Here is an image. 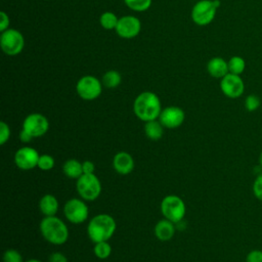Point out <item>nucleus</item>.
Listing matches in <instances>:
<instances>
[{"instance_id":"nucleus-1","label":"nucleus","mask_w":262,"mask_h":262,"mask_svg":"<svg viewBox=\"0 0 262 262\" xmlns=\"http://www.w3.org/2000/svg\"><path fill=\"white\" fill-rule=\"evenodd\" d=\"M162 110L159 96L151 91L141 92L136 96L133 102L135 116L144 123L159 119Z\"/></svg>"},{"instance_id":"nucleus-2","label":"nucleus","mask_w":262,"mask_h":262,"mask_svg":"<svg viewBox=\"0 0 262 262\" xmlns=\"http://www.w3.org/2000/svg\"><path fill=\"white\" fill-rule=\"evenodd\" d=\"M117 223L113 216L108 214H98L92 217L87 225L88 237L94 244L107 242L115 233Z\"/></svg>"},{"instance_id":"nucleus-3","label":"nucleus","mask_w":262,"mask_h":262,"mask_svg":"<svg viewBox=\"0 0 262 262\" xmlns=\"http://www.w3.org/2000/svg\"><path fill=\"white\" fill-rule=\"evenodd\" d=\"M42 236L54 246H61L69 238V228L66 223L58 217L45 216L39 224Z\"/></svg>"},{"instance_id":"nucleus-4","label":"nucleus","mask_w":262,"mask_h":262,"mask_svg":"<svg viewBox=\"0 0 262 262\" xmlns=\"http://www.w3.org/2000/svg\"><path fill=\"white\" fill-rule=\"evenodd\" d=\"M220 4V0H201L196 2L191 10L192 21L201 27L211 24Z\"/></svg>"},{"instance_id":"nucleus-5","label":"nucleus","mask_w":262,"mask_h":262,"mask_svg":"<svg viewBox=\"0 0 262 262\" xmlns=\"http://www.w3.org/2000/svg\"><path fill=\"white\" fill-rule=\"evenodd\" d=\"M160 209L164 218L174 223L183 220L186 213L185 203L176 194L166 195L161 202Z\"/></svg>"},{"instance_id":"nucleus-6","label":"nucleus","mask_w":262,"mask_h":262,"mask_svg":"<svg viewBox=\"0 0 262 262\" xmlns=\"http://www.w3.org/2000/svg\"><path fill=\"white\" fill-rule=\"evenodd\" d=\"M76 188L84 201H95L101 193V183L98 177L92 174H83L77 179Z\"/></svg>"},{"instance_id":"nucleus-7","label":"nucleus","mask_w":262,"mask_h":262,"mask_svg":"<svg viewBox=\"0 0 262 262\" xmlns=\"http://www.w3.org/2000/svg\"><path fill=\"white\" fill-rule=\"evenodd\" d=\"M0 46L7 55H17L25 47V38L23 34L15 29H7L1 33Z\"/></svg>"},{"instance_id":"nucleus-8","label":"nucleus","mask_w":262,"mask_h":262,"mask_svg":"<svg viewBox=\"0 0 262 262\" xmlns=\"http://www.w3.org/2000/svg\"><path fill=\"white\" fill-rule=\"evenodd\" d=\"M78 95L84 100H94L98 98L102 91V82L96 77L86 75L80 78L76 85Z\"/></svg>"},{"instance_id":"nucleus-9","label":"nucleus","mask_w":262,"mask_h":262,"mask_svg":"<svg viewBox=\"0 0 262 262\" xmlns=\"http://www.w3.org/2000/svg\"><path fill=\"white\" fill-rule=\"evenodd\" d=\"M63 214L71 223L81 224L88 219L89 209L83 199L73 198L64 204Z\"/></svg>"},{"instance_id":"nucleus-10","label":"nucleus","mask_w":262,"mask_h":262,"mask_svg":"<svg viewBox=\"0 0 262 262\" xmlns=\"http://www.w3.org/2000/svg\"><path fill=\"white\" fill-rule=\"evenodd\" d=\"M21 128L29 132L33 138L41 137L49 130V121L44 115L33 113L25 118Z\"/></svg>"},{"instance_id":"nucleus-11","label":"nucleus","mask_w":262,"mask_h":262,"mask_svg":"<svg viewBox=\"0 0 262 262\" xmlns=\"http://www.w3.org/2000/svg\"><path fill=\"white\" fill-rule=\"evenodd\" d=\"M220 89L226 97L235 99L244 94L245 82L239 75L228 73L220 79Z\"/></svg>"},{"instance_id":"nucleus-12","label":"nucleus","mask_w":262,"mask_h":262,"mask_svg":"<svg viewBox=\"0 0 262 262\" xmlns=\"http://www.w3.org/2000/svg\"><path fill=\"white\" fill-rule=\"evenodd\" d=\"M40 155L32 146H23L14 154V164L24 171H29L38 166Z\"/></svg>"},{"instance_id":"nucleus-13","label":"nucleus","mask_w":262,"mask_h":262,"mask_svg":"<svg viewBox=\"0 0 262 262\" xmlns=\"http://www.w3.org/2000/svg\"><path fill=\"white\" fill-rule=\"evenodd\" d=\"M185 119V114L182 108L175 105H170L162 110L159 121L167 129H176L182 125Z\"/></svg>"},{"instance_id":"nucleus-14","label":"nucleus","mask_w":262,"mask_h":262,"mask_svg":"<svg viewBox=\"0 0 262 262\" xmlns=\"http://www.w3.org/2000/svg\"><path fill=\"white\" fill-rule=\"evenodd\" d=\"M141 30V23L139 18L133 15H125L119 18L116 28L117 34L124 39H131L136 37Z\"/></svg>"},{"instance_id":"nucleus-15","label":"nucleus","mask_w":262,"mask_h":262,"mask_svg":"<svg viewBox=\"0 0 262 262\" xmlns=\"http://www.w3.org/2000/svg\"><path fill=\"white\" fill-rule=\"evenodd\" d=\"M133 157L127 151H119L114 156L113 168L121 175H127L134 169Z\"/></svg>"},{"instance_id":"nucleus-16","label":"nucleus","mask_w":262,"mask_h":262,"mask_svg":"<svg viewBox=\"0 0 262 262\" xmlns=\"http://www.w3.org/2000/svg\"><path fill=\"white\" fill-rule=\"evenodd\" d=\"M207 71L211 77L222 79L229 73L228 63L224 58L220 56H215L208 61Z\"/></svg>"},{"instance_id":"nucleus-17","label":"nucleus","mask_w":262,"mask_h":262,"mask_svg":"<svg viewBox=\"0 0 262 262\" xmlns=\"http://www.w3.org/2000/svg\"><path fill=\"white\" fill-rule=\"evenodd\" d=\"M175 230H176L175 223L164 218L156 224L154 231L158 239L162 242H168L174 236Z\"/></svg>"},{"instance_id":"nucleus-18","label":"nucleus","mask_w":262,"mask_h":262,"mask_svg":"<svg viewBox=\"0 0 262 262\" xmlns=\"http://www.w3.org/2000/svg\"><path fill=\"white\" fill-rule=\"evenodd\" d=\"M58 200L50 193L44 194L39 201V210L44 216H54L58 211Z\"/></svg>"},{"instance_id":"nucleus-19","label":"nucleus","mask_w":262,"mask_h":262,"mask_svg":"<svg viewBox=\"0 0 262 262\" xmlns=\"http://www.w3.org/2000/svg\"><path fill=\"white\" fill-rule=\"evenodd\" d=\"M62 172L67 177L77 180L81 175H83L82 163L76 159H69L62 166Z\"/></svg>"},{"instance_id":"nucleus-20","label":"nucleus","mask_w":262,"mask_h":262,"mask_svg":"<svg viewBox=\"0 0 262 262\" xmlns=\"http://www.w3.org/2000/svg\"><path fill=\"white\" fill-rule=\"evenodd\" d=\"M164 128L159 120L148 121L144 124V134L150 140H159L164 135Z\"/></svg>"},{"instance_id":"nucleus-21","label":"nucleus","mask_w":262,"mask_h":262,"mask_svg":"<svg viewBox=\"0 0 262 262\" xmlns=\"http://www.w3.org/2000/svg\"><path fill=\"white\" fill-rule=\"evenodd\" d=\"M101 82H102V85L106 88H110V89L116 88L121 84L122 76L118 71L111 70L104 73V75L102 76Z\"/></svg>"},{"instance_id":"nucleus-22","label":"nucleus","mask_w":262,"mask_h":262,"mask_svg":"<svg viewBox=\"0 0 262 262\" xmlns=\"http://www.w3.org/2000/svg\"><path fill=\"white\" fill-rule=\"evenodd\" d=\"M228 71L234 75H242L246 69V61L239 55H233L228 60Z\"/></svg>"},{"instance_id":"nucleus-23","label":"nucleus","mask_w":262,"mask_h":262,"mask_svg":"<svg viewBox=\"0 0 262 262\" xmlns=\"http://www.w3.org/2000/svg\"><path fill=\"white\" fill-rule=\"evenodd\" d=\"M99 23L101 27L105 30H116L119 23L118 16L112 11L103 12L99 17Z\"/></svg>"},{"instance_id":"nucleus-24","label":"nucleus","mask_w":262,"mask_h":262,"mask_svg":"<svg viewBox=\"0 0 262 262\" xmlns=\"http://www.w3.org/2000/svg\"><path fill=\"white\" fill-rule=\"evenodd\" d=\"M94 255L100 260L107 259L112 254V247L107 242H99L94 244Z\"/></svg>"},{"instance_id":"nucleus-25","label":"nucleus","mask_w":262,"mask_h":262,"mask_svg":"<svg viewBox=\"0 0 262 262\" xmlns=\"http://www.w3.org/2000/svg\"><path fill=\"white\" fill-rule=\"evenodd\" d=\"M124 2L131 10L137 12L145 11L151 5V0H124Z\"/></svg>"},{"instance_id":"nucleus-26","label":"nucleus","mask_w":262,"mask_h":262,"mask_svg":"<svg viewBox=\"0 0 262 262\" xmlns=\"http://www.w3.org/2000/svg\"><path fill=\"white\" fill-rule=\"evenodd\" d=\"M244 105H245V108L248 112L253 113V112L257 111L260 107V105H261L260 97L258 95H256V94H249L245 98Z\"/></svg>"},{"instance_id":"nucleus-27","label":"nucleus","mask_w":262,"mask_h":262,"mask_svg":"<svg viewBox=\"0 0 262 262\" xmlns=\"http://www.w3.org/2000/svg\"><path fill=\"white\" fill-rule=\"evenodd\" d=\"M54 165H55L54 158L50 155L44 154V155L40 156L37 167L42 171H50L51 169H53Z\"/></svg>"},{"instance_id":"nucleus-28","label":"nucleus","mask_w":262,"mask_h":262,"mask_svg":"<svg viewBox=\"0 0 262 262\" xmlns=\"http://www.w3.org/2000/svg\"><path fill=\"white\" fill-rule=\"evenodd\" d=\"M3 262H24V260L17 250L7 249L3 254Z\"/></svg>"},{"instance_id":"nucleus-29","label":"nucleus","mask_w":262,"mask_h":262,"mask_svg":"<svg viewBox=\"0 0 262 262\" xmlns=\"http://www.w3.org/2000/svg\"><path fill=\"white\" fill-rule=\"evenodd\" d=\"M252 191L254 196L258 201L262 202V172L259 173L254 179V182L252 185Z\"/></svg>"},{"instance_id":"nucleus-30","label":"nucleus","mask_w":262,"mask_h":262,"mask_svg":"<svg viewBox=\"0 0 262 262\" xmlns=\"http://www.w3.org/2000/svg\"><path fill=\"white\" fill-rule=\"evenodd\" d=\"M10 128L8 126L7 123H5L4 121L0 122V144L3 145L6 143V141H8L9 137H10Z\"/></svg>"},{"instance_id":"nucleus-31","label":"nucleus","mask_w":262,"mask_h":262,"mask_svg":"<svg viewBox=\"0 0 262 262\" xmlns=\"http://www.w3.org/2000/svg\"><path fill=\"white\" fill-rule=\"evenodd\" d=\"M246 262H262V250H251L246 256Z\"/></svg>"},{"instance_id":"nucleus-32","label":"nucleus","mask_w":262,"mask_h":262,"mask_svg":"<svg viewBox=\"0 0 262 262\" xmlns=\"http://www.w3.org/2000/svg\"><path fill=\"white\" fill-rule=\"evenodd\" d=\"M9 24H10V20H9V17H8V14L4 11H1L0 12V31L1 33L6 31L7 29H9Z\"/></svg>"},{"instance_id":"nucleus-33","label":"nucleus","mask_w":262,"mask_h":262,"mask_svg":"<svg viewBox=\"0 0 262 262\" xmlns=\"http://www.w3.org/2000/svg\"><path fill=\"white\" fill-rule=\"evenodd\" d=\"M48 262H68V259L62 253L54 252L49 256Z\"/></svg>"},{"instance_id":"nucleus-34","label":"nucleus","mask_w":262,"mask_h":262,"mask_svg":"<svg viewBox=\"0 0 262 262\" xmlns=\"http://www.w3.org/2000/svg\"><path fill=\"white\" fill-rule=\"evenodd\" d=\"M82 167H83V174H92L95 171L94 163L88 160L82 163Z\"/></svg>"},{"instance_id":"nucleus-35","label":"nucleus","mask_w":262,"mask_h":262,"mask_svg":"<svg viewBox=\"0 0 262 262\" xmlns=\"http://www.w3.org/2000/svg\"><path fill=\"white\" fill-rule=\"evenodd\" d=\"M19 139H20L21 142L28 143V142H30V141H31L32 139H34V138H33V136H32L29 132H27L25 129L21 128V130H20V132H19Z\"/></svg>"},{"instance_id":"nucleus-36","label":"nucleus","mask_w":262,"mask_h":262,"mask_svg":"<svg viewBox=\"0 0 262 262\" xmlns=\"http://www.w3.org/2000/svg\"><path fill=\"white\" fill-rule=\"evenodd\" d=\"M258 164H259V168H261V170H262V151L259 154V157H258Z\"/></svg>"},{"instance_id":"nucleus-37","label":"nucleus","mask_w":262,"mask_h":262,"mask_svg":"<svg viewBox=\"0 0 262 262\" xmlns=\"http://www.w3.org/2000/svg\"><path fill=\"white\" fill-rule=\"evenodd\" d=\"M26 262H42L41 260H38V259H29L27 260Z\"/></svg>"},{"instance_id":"nucleus-38","label":"nucleus","mask_w":262,"mask_h":262,"mask_svg":"<svg viewBox=\"0 0 262 262\" xmlns=\"http://www.w3.org/2000/svg\"><path fill=\"white\" fill-rule=\"evenodd\" d=\"M220 1H221V0H220Z\"/></svg>"}]
</instances>
